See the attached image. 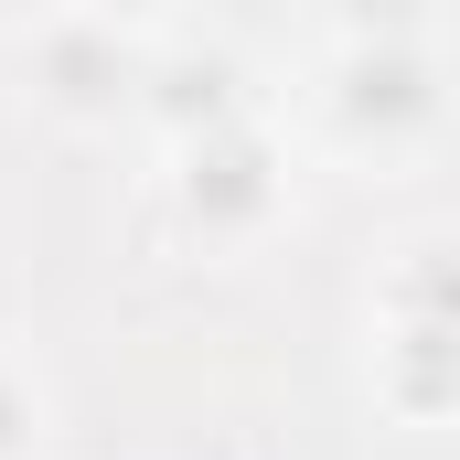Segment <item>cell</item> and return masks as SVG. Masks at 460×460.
<instances>
[{
    "label": "cell",
    "instance_id": "obj_1",
    "mask_svg": "<svg viewBox=\"0 0 460 460\" xmlns=\"http://www.w3.org/2000/svg\"><path fill=\"white\" fill-rule=\"evenodd\" d=\"M311 172H353V182H407L439 172L460 150V43L450 32H364V43H322L311 75L289 86V118Z\"/></svg>",
    "mask_w": 460,
    "mask_h": 460
},
{
    "label": "cell",
    "instance_id": "obj_6",
    "mask_svg": "<svg viewBox=\"0 0 460 460\" xmlns=\"http://www.w3.org/2000/svg\"><path fill=\"white\" fill-rule=\"evenodd\" d=\"M322 43H364V32H450V0H311Z\"/></svg>",
    "mask_w": 460,
    "mask_h": 460
},
{
    "label": "cell",
    "instance_id": "obj_4",
    "mask_svg": "<svg viewBox=\"0 0 460 460\" xmlns=\"http://www.w3.org/2000/svg\"><path fill=\"white\" fill-rule=\"evenodd\" d=\"M364 311H385V322H439V332H460V226L407 235V246L385 257V279L364 289Z\"/></svg>",
    "mask_w": 460,
    "mask_h": 460
},
{
    "label": "cell",
    "instance_id": "obj_5",
    "mask_svg": "<svg viewBox=\"0 0 460 460\" xmlns=\"http://www.w3.org/2000/svg\"><path fill=\"white\" fill-rule=\"evenodd\" d=\"M54 429H65V396H54V364L0 332V460H54Z\"/></svg>",
    "mask_w": 460,
    "mask_h": 460
},
{
    "label": "cell",
    "instance_id": "obj_3",
    "mask_svg": "<svg viewBox=\"0 0 460 460\" xmlns=\"http://www.w3.org/2000/svg\"><path fill=\"white\" fill-rule=\"evenodd\" d=\"M150 65H161V43H139L118 11L54 0L11 43V97H22V118H43L54 139H108V128H139Z\"/></svg>",
    "mask_w": 460,
    "mask_h": 460
},
{
    "label": "cell",
    "instance_id": "obj_2",
    "mask_svg": "<svg viewBox=\"0 0 460 460\" xmlns=\"http://www.w3.org/2000/svg\"><path fill=\"white\" fill-rule=\"evenodd\" d=\"M161 215L193 257H257L279 246L289 215H300V139L268 128V118H215L193 139H172L161 161Z\"/></svg>",
    "mask_w": 460,
    "mask_h": 460
}]
</instances>
